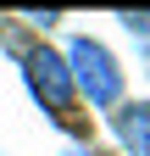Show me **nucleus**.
I'll return each instance as SVG.
<instances>
[{"instance_id": "2", "label": "nucleus", "mask_w": 150, "mask_h": 156, "mask_svg": "<svg viewBox=\"0 0 150 156\" xmlns=\"http://www.w3.org/2000/svg\"><path fill=\"white\" fill-rule=\"evenodd\" d=\"M22 78H28V89H33V101H39L56 123H67L72 106H78V89H72V73L61 62V50H50V45H33L22 50Z\"/></svg>"}, {"instance_id": "3", "label": "nucleus", "mask_w": 150, "mask_h": 156, "mask_svg": "<svg viewBox=\"0 0 150 156\" xmlns=\"http://www.w3.org/2000/svg\"><path fill=\"white\" fill-rule=\"evenodd\" d=\"M111 128L128 156H150V101H122L111 112Z\"/></svg>"}, {"instance_id": "4", "label": "nucleus", "mask_w": 150, "mask_h": 156, "mask_svg": "<svg viewBox=\"0 0 150 156\" xmlns=\"http://www.w3.org/2000/svg\"><path fill=\"white\" fill-rule=\"evenodd\" d=\"M117 23H122L128 34H139V39H150V11H122Z\"/></svg>"}, {"instance_id": "1", "label": "nucleus", "mask_w": 150, "mask_h": 156, "mask_svg": "<svg viewBox=\"0 0 150 156\" xmlns=\"http://www.w3.org/2000/svg\"><path fill=\"white\" fill-rule=\"evenodd\" d=\"M67 73H72V89L84 95L95 112H117L122 106V67H117V56H111L100 39H89V34H78L67 45Z\"/></svg>"}, {"instance_id": "5", "label": "nucleus", "mask_w": 150, "mask_h": 156, "mask_svg": "<svg viewBox=\"0 0 150 156\" xmlns=\"http://www.w3.org/2000/svg\"><path fill=\"white\" fill-rule=\"evenodd\" d=\"M61 156H95V145H67Z\"/></svg>"}]
</instances>
